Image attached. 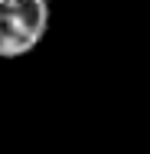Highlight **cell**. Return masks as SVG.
Segmentation results:
<instances>
[{"label":"cell","instance_id":"obj_1","mask_svg":"<svg viewBox=\"0 0 150 154\" xmlns=\"http://www.w3.org/2000/svg\"><path fill=\"white\" fill-rule=\"evenodd\" d=\"M49 0H0V59L33 53L49 30Z\"/></svg>","mask_w":150,"mask_h":154}]
</instances>
